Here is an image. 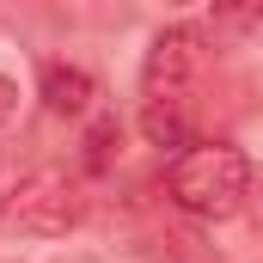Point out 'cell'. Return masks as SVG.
I'll return each mask as SVG.
<instances>
[{"mask_svg": "<svg viewBox=\"0 0 263 263\" xmlns=\"http://www.w3.org/2000/svg\"><path fill=\"white\" fill-rule=\"evenodd\" d=\"M251 196V159L227 141H208V147H190L178 153L172 165V202L196 220H227L239 214Z\"/></svg>", "mask_w": 263, "mask_h": 263, "instance_id": "obj_1", "label": "cell"}, {"mask_svg": "<svg viewBox=\"0 0 263 263\" xmlns=\"http://www.w3.org/2000/svg\"><path fill=\"white\" fill-rule=\"evenodd\" d=\"M67 227H80V190L67 184V172L37 165L25 172L6 202H0V233H25V239H62Z\"/></svg>", "mask_w": 263, "mask_h": 263, "instance_id": "obj_2", "label": "cell"}, {"mask_svg": "<svg viewBox=\"0 0 263 263\" xmlns=\"http://www.w3.org/2000/svg\"><path fill=\"white\" fill-rule=\"evenodd\" d=\"M196 67H202V31H196V25H172V31H159L153 49H147V67H141V92H147V104H190L184 92H190Z\"/></svg>", "mask_w": 263, "mask_h": 263, "instance_id": "obj_3", "label": "cell"}, {"mask_svg": "<svg viewBox=\"0 0 263 263\" xmlns=\"http://www.w3.org/2000/svg\"><path fill=\"white\" fill-rule=\"evenodd\" d=\"M92 98H98V80H92L86 67H73V62L43 67V104H49L55 117H86Z\"/></svg>", "mask_w": 263, "mask_h": 263, "instance_id": "obj_4", "label": "cell"}, {"mask_svg": "<svg viewBox=\"0 0 263 263\" xmlns=\"http://www.w3.org/2000/svg\"><path fill=\"white\" fill-rule=\"evenodd\" d=\"M141 135H147L153 147H165V153L190 147V117H184V104H141Z\"/></svg>", "mask_w": 263, "mask_h": 263, "instance_id": "obj_5", "label": "cell"}, {"mask_svg": "<svg viewBox=\"0 0 263 263\" xmlns=\"http://www.w3.org/2000/svg\"><path fill=\"white\" fill-rule=\"evenodd\" d=\"M117 147H123V123H117V117H98V123L86 129V172H110Z\"/></svg>", "mask_w": 263, "mask_h": 263, "instance_id": "obj_6", "label": "cell"}, {"mask_svg": "<svg viewBox=\"0 0 263 263\" xmlns=\"http://www.w3.org/2000/svg\"><path fill=\"white\" fill-rule=\"evenodd\" d=\"M172 257H178V263H220V257H214V245H202V239H190V233L172 239Z\"/></svg>", "mask_w": 263, "mask_h": 263, "instance_id": "obj_7", "label": "cell"}, {"mask_svg": "<svg viewBox=\"0 0 263 263\" xmlns=\"http://www.w3.org/2000/svg\"><path fill=\"white\" fill-rule=\"evenodd\" d=\"M12 117H18V86H12V80L0 73V129H6Z\"/></svg>", "mask_w": 263, "mask_h": 263, "instance_id": "obj_8", "label": "cell"}]
</instances>
